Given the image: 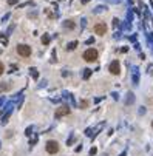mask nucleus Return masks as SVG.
I'll list each match as a JSON object with an SVG mask.
<instances>
[{"label": "nucleus", "mask_w": 153, "mask_h": 156, "mask_svg": "<svg viewBox=\"0 0 153 156\" xmlns=\"http://www.w3.org/2000/svg\"><path fill=\"white\" fill-rule=\"evenodd\" d=\"M84 59H85L87 62H94V60L97 59V50H94V48H88V50L84 53Z\"/></svg>", "instance_id": "nucleus-1"}, {"label": "nucleus", "mask_w": 153, "mask_h": 156, "mask_svg": "<svg viewBox=\"0 0 153 156\" xmlns=\"http://www.w3.org/2000/svg\"><path fill=\"white\" fill-rule=\"evenodd\" d=\"M17 53L20 54L22 57H30L31 56V47H28V45H17Z\"/></svg>", "instance_id": "nucleus-2"}, {"label": "nucleus", "mask_w": 153, "mask_h": 156, "mask_svg": "<svg viewBox=\"0 0 153 156\" xmlns=\"http://www.w3.org/2000/svg\"><path fill=\"white\" fill-rule=\"evenodd\" d=\"M47 151L50 155H54V153H57V151H59V144H57L56 141H48L47 142Z\"/></svg>", "instance_id": "nucleus-3"}, {"label": "nucleus", "mask_w": 153, "mask_h": 156, "mask_svg": "<svg viewBox=\"0 0 153 156\" xmlns=\"http://www.w3.org/2000/svg\"><path fill=\"white\" fill-rule=\"evenodd\" d=\"M105 31H107V25H105V23H97V25H94V32H96V34L104 36V34H105Z\"/></svg>", "instance_id": "nucleus-4"}, {"label": "nucleus", "mask_w": 153, "mask_h": 156, "mask_svg": "<svg viewBox=\"0 0 153 156\" xmlns=\"http://www.w3.org/2000/svg\"><path fill=\"white\" fill-rule=\"evenodd\" d=\"M119 71H121L119 62H118V60H113V62L110 63V73H111V74H119Z\"/></svg>", "instance_id": "nucleus-5"}, {"label": "nucleus", "mask_w": 153, "mask_h": 156, "mask_svg": "<svg viewBox=\"0 0 153 156\" xmlns=\"http://www.w3.org/2000/svg\"><path fill=\"white\" fill-rule=\"evenodd\" d=\"M68 113H70V108L68 107H59V108L56 110V118H62V116H67Z\"/></svg>", "instance_id": "nucleus-6"}, {"label": "nucleus", "mask_w": 153, "mask_h": 156, "mask_svg": "<svg viewBox=\"0 0 153 156\" xmlns=\"http://www.w3.org/2000/svg\"><path fill=\"white\" fill-rule=\"evenodd\" d=\"M11 113H12V108H11V110H8V111L3 114V118H2V125L8 124V119H9V116H11Z\"/></svg>", "instance_id": "nucleus-7"}, {"label": "nucleus", "mask_w": 153, "mask_h": 156, "mask_svg": "<svg viewBox=\"0 0 153 156\" xmlns=\"http://www.w3.org/2000/svg\"><path fill=\"white\" fill-rule=\"evenodd\" d=\"M9 88H11V85H9V82H3L2 85H0V91H8Z\"/></svg>", "instance_id": "nucleus-8"}, {"label": "nucleus", "mask_w": 153, "mask_h": 156, "mask_svg": "<svg viewBox=\"0 0 153 156\" xmlns=\"http://www.w3.org/2000/svg\"><path fill=\"white\" fill-rule=\"evenodd\" d=\"M42 43H43V45H48V43H50V36H48V34H43V36H42Z\"/></svg>", "instance_id": "nucleus-9"}, {"label": "nucleus", "mask_w": 153, "mask_h": 156, "mask_svg": "<svg viewBox=\"0 0 153 156\" xmlns=\"http://www.w3.org/2000/svg\"><path fill=\"white\" fill-rule=\"evenodd\" d=\"M63 26H65V28H70V30H71V28H74V23H73V20H67V22L63 23Z\"/></svg>", "instance_id": "nucleus-10"}, {"label": "nucleus", "mask_w": 153, "mask_h": 156, "mask_svg": "<svg viewBox=\"0 0 153 156\" xmlns=\"http://www.w3.org/2000/svg\"><path fill=\"white\" fill-rule=\"evenodd\" d=\"M30 71H31V76H32V77H34V79H37V77H39V71H37V70H36V68H31V70H30Z\"/></svg>", "instance_id": "nucleus-11"}, {"label": "nucleus", "mask_w": 153, "mask_h": 156, "mask_svg": "<svg viewBox=\"0 0 153 156\" xmlns=\"http://www.w3.org/2000/svg\"><path fill=\"white\" fill-rule=\"evenodd\" d=\"M76 47H77V42H76V40L71 42V43H68V50H74Z\"/></svg>", "instance_id": "nucleus-12"}, {"label": "nucleus", "mask_w": 153, "mask_h": 156, "mask_svg": "<svg viewBox=\"0 0 153 156\" xmlns=\"http://www.w3.org/2000/svg\"><path fill=\"white\" fill-rule=\"evenodd\" d=\"M32 130H34V127H28V128H26V131H25V136H31V131H32Z\"/></svg>", "instance_id": "nucleus-13"}, {"label": "nucleus", "mask_w": 153, "mask_h": 156, "mask_svg": "<svg viewBox=\"0 0 153 156\" xmlns=\"http://www.w3.org/2000/svg\"><path fill=\"white\" fill-rule=\"evenodd\" d=\"M90 74H91V70H85V73H84V77H90Z\"/></svg>", "instance_id": "nucleus-14"}, {"label": "nucleus", "mask_w": 153, "mask_h": 156, "mask_svg": "<svg viewBox=\"0 0 153 156\" xmlns=\"http://www.w3.org/2000/svg\"><path fill=\"white\" fill-rule=\"evenodd\" d=\"M96 151H97V148H96V147H93L91 150H90V156H94V155H96Z\"/></svg>", "instance_id": "nucleus-15"}, {"label": "nucleus", "mask_w": 153, "mask_h": 156, "mask_svg": "<svg viewBox=\"0 0 153 156\" xmlns=\"http://www.w3.org/2000/svg\"><path fill=\"white\" fill-rule=\"evenodd\" d=\"M36 142H37V136H34V138H32L31 141H30V145H34Z\"/></svg>", "instance_id": "nucleus-16"}, {"label": "nucleus", "mask_w": 153, "mask_h": 156, "mask_svg": "<svg viewBox=\"0 0 153 156\" xmlns=\"http://www.w3.org/2000/svg\"><path fill=\"white\" fill-rule=\"evenodd\" d=\"M19 0H8V5H17Z\"/></svg>", "instance_id": "nucleus-17"}, {"label": "nucleus", "mask_w": 153, "mask_h": 156, "mask_svg": "<svg viewBox=\"0 0 153 156\" xmlns=\"http://www.w3.org/2000/svg\"><path fill=\"white\" fill-rule=\"evenodd\" d=\"M87 105H88V102H87V100H82V102H80V107H82V108H85Z\"/></svg>", "instance_id": "nucleus-18"}, {"label": "nucleus", "mask_w": 153, "mask_h": 156, "mask_svg": "<svg viewBox=\"0 0 153 156\" xmlns=\"http://www.w3.org/2000/svg\"><path fill=\"white\" fill-rule=\"evenodd\" d=\"M3 71H5V67H3V63L0 62V76H2V74H3Z\"/></svg>", "instance_id": "nucleus-19"}, {"label": "nucleus", "mask_w": 153, "mask_h": 156, "mask_svg": "<svg viewBox=\"0 0 153 156\" xmlns=\"http://www.w3.org/2000/svg\"><path fill=\"white\" fill-rule=\"evenodd\" d=\"M87 2H90V0H82V3H87Z\"/></svg>", "instance_id": "nucleus-20"}, {"label": "nucleus", "mask_w": 153, "mask_h": 156, "mask_svg": "<svg viewBox=\"0 0 153 156\" xmlns=\"http://www.w3.org/2000/svg\"><path fill=\"white\" fill-rule=\"evenodd\" d=\"M121 156H125V153H122V155H121Z\"/></svg>", "instance_id": "nucleus-21"}, {"label": "nucleus", "mask_w": 153, "mask_h": 156, "mask_svg": "<svg viewBox=\"0 0 153 156\" xmlns=\"http://www.w3.org/2000/svg\"><path fill=\"white\" fill-rule=\"evenodd\" d=\"M152 125H153V122H152Z\"/></svg>", "instance_id": "nucleus-22"}]
</instances>
